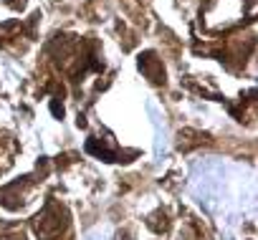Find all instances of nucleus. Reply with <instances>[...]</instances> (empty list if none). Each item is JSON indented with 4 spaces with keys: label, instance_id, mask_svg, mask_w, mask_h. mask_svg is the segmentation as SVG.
I'll return each mask as SVG.
<instances>
[{
    "label": "nucleus",
    "instance_id": "obj_1",
    "mask_svg": "<svg viewBox=\"0 0 258 240\" xmlns=\"http://www.w3.org/2000/svg\"><path fill=\"white\" fill-rule=\"evenodd\" d=\"M63 225H66V220H63L61 207H56L53 202H48L46 210L36 220V232H38V237H53V235H58L63 230Z\"/></svg>",
    "mask_w": 258,
    "mask_h": 240
},
{
    "label": "nucleus",
    "instance_id": "obj_2",
    "mask_svg": "<svg viewBox=\"0 0 258 240\" xmlns=\"http://www.w3.org/2000/svg\"><path fill=\"white\" fill-rule=\"evenodd\" d=\"M140 68L147 73L150 81H155V84L165 81V68H162V63L155 58V53H145V56H140Z\"/></svg>",
    "mask_w": 258,
    "mask_h": 240
}]
</instances>
